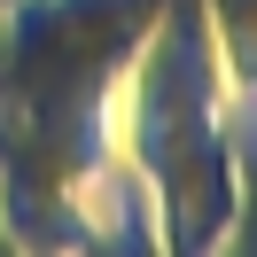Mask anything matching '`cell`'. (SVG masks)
<instances>
[{"instance_id":"1","label":"cell","mask_w":257,"mask_h":257,"mask_svg":"<svg viewBox=\"0 0 257 257\" xmlns=\"http://www.w3.org/2000/svg\"><path fill=\"white\" fill-rule=\"evenodd\" d=\"M164 0H0V241H109V109Z\"/></svg>"}]
</instances>
